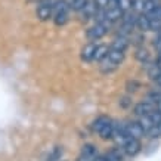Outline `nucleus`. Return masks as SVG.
<instances>
[{
	"label": "nucleus",
	"mask_w": 161,
	"mask_h": 161,
	"mask_svg": "<svg viewBox=\"0 0 161 161\" xmlns=\"http://www.w3.org/2000/svg\"><path fill=\"white\" fill-rule=\"evenodd\" d=\"M160 92H161V90H160Z\"/></svg>",
	"instance_id": "nucleus-39"
},
{
	"label": "nucleus",
	"mask_w": 161,
	"mask_h": 161,
	"mask_svg": "<svg viewBox=\"0 0 161 161\" xmlns=\"http://www.w3.org/2000/svg\"><path fill=\"white\" fill-rule=\"evenodd\" d=\"M126 87H127V92H136L137 89H141V84L137 83L136 80H132V81H127L126 84Z\"/></svg>",
	"instance_id": "nucleus-29"
},
{
	"label": "nucleus",
	"mask_w": 161,
	"mask_h": 161,
	"mask_svg": "<svg viewBox=\"0 0 161 161\" xmlns=\"http://www.w3.org/2000/svg\"><path fill=\"white\" fill-rule=\"evenodd\" d=\"M80 157L93 160V158L96 157V148H95V145H92V143H86V145L81 148V155Z\"/></svg>",
	"instance_id": "nucleus-13"
},
{
	"label": "nucleus",
	"mask_w": 161,
	"mask_h": 161,
	"mask_svg": "<svg viewBox=\"0 0 161 161\" xmlns=\"http://www.w3.org/2000/svg\"><path fill=\"white\" fill-rule=\"evenodd\" d=\"M149 118H151L152 124L155 126V124H158V123H161V111H158V109H154V111L149 114Z\"/></svg>",
	"instance_id": "nucleus-28"
},
{
	"label": "nucleus",
	"mask_w": 161,
	"mask_h": 161,
	"mask_svg": "<svg viewBox=\"0 0 161 161\" xmlns=\"http://www.w3.org/2000/svg\"><path fill=\"white\" fill-rule=\"evenodd\" d=\"M130 9L135 14H142L143 12V0H132V8Z\"/></svg>",
	"instance_id": "nucleus-24"
},
{
	"label": "nucleus",
	"mask_w": 161,
	"mask_h": 161,
	"mask_svg": "<svg viewBox=\"0 0 161 161\" xmlns=\"http://www.w3.org/2000/svg\"><path fill=\"white\" fill-rule=\"evenodd\" d=\"M111 47L112 49H118V50L126 52V49L129 47V39H127L126 36H120V37H117V39H114Z\"/></svg>",
	"instance_id": "nucleus-12"
},
{
	"label": "nucleus",
	"mask_w": 161,
	"mask_h": 161,
	"mask_svg": "<svg viewBox=\"0 0 161 161\" xmlns=\"http://www.w3.org/2000/svg\"><path fill=\"white\" fill-rule=\"evenodd\" d=\"M95 3H96V6H98L99 9H107L108 0H95Z\"/></svg>",
	"instance_id": "nucleus-33"
},
{
	"label": "nucleus",
	"mask_w": 161,
	"mask_h": 161,
	"mask_svg": "<svg viewBox=\"0 0 161 161\" xmlns=\"http://www.w3.org/2000/svg\"><path fill=\"white\" fill-rule=\"evenodd\" d=\"M135 58L139 61V62H147L148 59H149V53H148L147 49H143V47H139L136 49V53H135Z\"/></svg>",
	"instance_id": "nucleus-18"
},
{
	"label": "nucleus",
	"mask_w": 161,
	"mask_h": 161,
	"mask_svg": "<svg viewBox=\"0 0 161 161\" xmlns=\"http://www.w3.org/2000/svg\"><path fill=\"white\" fill-rule=\"evenodd\" d=\"M111 121V118L109 117H107V115H101L99 118H96L95 121H93V124H92V130L93 132H96V133H99V130L102 129L107 123H109Z\"/></svg>",
	"instance_id": "nucleus-15"
},
{
	"label": "nucleus",
	"mask_w": 161,
	"mask_h": 161,
	"mask_svg": "<svg viewBox=\"0 0 161 161\" xmlns=\"http://www.w3.org/2000/svg\"><path fill=\"white\" fill-rule=\"evenodd\" d=\"M109 27H111V22H107V21H103V22H96V24L90 27L87 30V39L90 42H96V40H101L103 36L107 34L108 31H109Z\"/></svg>",
	"instance_id": "nucleus-1"
},
{
	"label": "nucleus",
	"mask_w": 161,
	"mask_h": 161,
	"mask_svg": "<svg viewBox=\"0 0 161 161\" xmlns=\"http://www.w3.org/2000/svg\"><path fill=\"white\" fill-rule=\"evenodd\" d=\"M107 158L109 161H121L123 160V157H121V154H120V151H118V149H112L111 152H108Z\"/></svg>",
	"instance_id": "nucleus-27"
},
{
	"label": "nucleus",
	"mask_w": 161,
	"mask_h": 161,
	"mask_svg": "<svg viewBox=\"0 0 161 161\" xmlns=\"http://www.w3.org/2000/svg\"><path fill=\"white\" fill-rule=\"evenodd\" d=\"M86 3H87V0H71L69 2V9L75 10V12H80L86 6Z\"/></svg>",
	"instance_id": "nucleus-21"
},
{
	"label": "nucleus",
	"mask_w": 161,
	"mask_h": 161,
	"mask_svg": "<svg viewBox=\"0 0 161 161\" xmlns=\"http://www.w3.org/2000/svg\"><path fill=\"white\" fill-rule=\"evenodd\" d=\"M139 124H141L142 129L145 130V133H147L148 130L154 126V124H152V121H151V118H149V114H148V115H142L141 120H139Z\"/></svg>",
	"instance_id": "nucleus-22"
},
{
	"label": "nucleus",
	"mask_w": 161,
	"mask_h": 161,
	"mask_svg": "<svg viewBox=\"0 0 161 161\" xmlns=\"http://www.w3.org/2000/svg\"><path fill=\"white\" fill-rule=\"evenodd\" d=\"M157 37H161V27L157 30Z\"/></svg>",
	"instance_id": "nucleus-38"
},
{
	"label": "nucleus",
	"mask_w": 161,
	"mask_h": 161,
	"mask_svg": "<svg viewBox=\"0 0 161 161\" xmlns=\"http://www.w3.org/2000/svg\"><path fill=\"white\" fill-rule=\"evenodd\" d=\"M55 24L61 27V25H65L67 24V21H68V12H58V14H55Z\"/></svg>",
	"instance_id": "nucleus-17"
},
{
	"label": "nucleus",
	"mask_w": 161,
	"mask_h": 161,
	"mask_svg": "<svg viewBox=\"0 0 161 161\" xmlns=\"http://www.w3.org/2000/svg\"><path fill=\"white\" fill-rule=\"evenodd\" d=\"M154 81H157V83H158V84H161V73L158 74V75H157V78H155V80H154Z\"/></svg>",
	"instance_id": "nucleus-36"
},
{
	"label": "nucleus",
	"mask_w": 161,
	"mask_h": 161,
	"mask_svg": "<svg viewBox=\"0 0 161 161\" xmlns=\"http://www.w3.org/2000/svg\"><path fill=\"white\" fill-rule=\"evenodd\" d=\"M154 109H155V103H152V102H141V103H137L136 107H135V114L142 117V115H148V114H151Z\"/></svg>",
	"instance_id": "nucleus-9"
},
{
	"label": "nucleus",
	"mask_w": 161,
	"mask_h": 161,
	"mask_svg": "<svg viewBox=\"0 0 161 161\" xmlns=\"http://www.w3.org/2000/svg\"><path fill=\"white\" fill-rule=\"evenodd\" d=\"M148 16H149L151 19H161V5H158L152 12H149Z\"/></svg>",
	"instance_id": "nucleus-30"
},
{
	"label": "nucleus",
	"mask_w": 161,
	"mask_h": 161,
	"mask_svg": "<svg viewBox=\"0 0 161 161\" xmlns=\"http://www.w3.org/2000/svg\"><path fill=\"white\" fill-rule=\"evenodd\" d=\"M53 14V8H52V2L50 0H43L39 6H37V18L40 21H47L52 18Z\"/></svg>",
	"instance_id": "nucleus-2"
},
{
	"label": "nucleus",
	"mask_w": 161,
	"mask_h": 161,
	"mask_svg": "<svg viewBox=\"0 0 161 161\" xmlns=\"http://www.w3.org/2000/svg\"><path fill=\"white\" fill-rule=\"evenodd\" d=\"M160 5L158 0H143V14H149L152 10L155 9L157 6Z\"/></svg>",
	"instance_id": "nucleus-19"
},
{
	"label": "nucleus",
	"mask_w": 161,
	"mask_h": 161,
	"mask_svg": "<svg viewBox=\"0 0 161 161\" xmlns=\"http://www.w3.org/2000/svg\"><path fill=\"white\" fill-rule=\"evenodd\" d=\"M124 130L129 136L135 137V139H139L145 135V130L142 129V126L139 124V121H132V123H127L124 124Z\"/></svg>",
	"instance_id": "nucleus-4"
},
{
	"label": "nucleus",
	"mask_w": 161,
	"mask_h": 161,
	"mask_svg": "<svg viewBox=\"0 0 161 161\" xmlns=\"http://www.w3.org/2000/svg\"><path fill=\"white\" fill-rule=\"evenodd\" d=\"M112 132H114V123H112V120H111V121L107 123V124L99 130V136L102 137V139H111Z\"/></svg>",
	"instance_id": "nucleus-14"
},
{
	"label": "nucleus",
	"mask_w": 161,
	"mask_h": 161,
	"mask_svg": "<svg viewBox=\"0 0 161 161\" xmlns=\"http://www.w3.org/2000/svg\"><path fill=\"white\" fill-rule=\"evenodd\" d=\"M136 27L141 30L142 33H147V31H151V19L147 14L142 12L141 15H137L136 18Z\"/></svg>",
	"instance_id": "nucleus-6"
},
{
	"label": "nucleus",
	"mask_w": 161,
	"mask_h": 161,
	"mask_svg": "<svg viewBox=\"0 0 161 161\" xmlns=\"http://www.w3.org/2000/svg\"><path fill=\"white\" fill-rule=\"evenodd\" d=\"M155 108L158 109V111H161V99L158 101V102H155Z\"/></svg>",
	"instance_id": "nucleus-35"
},
{
	"label": "nucleus",
	"mask_w": 161,
	"mask_h": 161,
	"mask_svg": "<svg viewBox=\"0 0 161 161\" xmlns=\"http://www.w3.org/2000/svg\"><path fill=\"white\" fill-rule=\"evenodd\" d=\"M108 53V46L107 44H96V49L93 52V61H103L107 58Z\"/></svg>",
	"instance_id": "nucleus-10"
},
{
	"label": "nucleus",
	"mask_w": 161,
	"mask_h": 161,
	"mask_svg": "<svg viewBox=\"0 0 161 161\" xmlns=\"http://www.w3.org/2000/svg\"><path fill=\"white\" fill-rule=\"evenodd\" d=\"M120 105H121L123 108H129V107H132V99L129 98V96H123L121 101H120Z\"/></svg>",
	"instance_id": "nucleus-32"
},
{
	"label": "nucleus",
	"mask_w": 161,
	"mask_h": 161,
	"mask_svg": "<svg viewBox=\"0 0 161 161\" xmlns=\"http://www.w3.org/2000/svg\"><path fill=\"white\" fill-rule=\"evenodd\" d=\"M117 6L123 12H127L132 8V0H117Z\"/></svg>",
	"instance_id": "nucleus-26"
},
{
	"label": "nucleus",
	"mask_w": 161,
	"mask_h": 161,
	"mask_svg": "<svg viewBox=\"0 0 161 161\" xmlns=\"http://www.w3.org/2000/svg\"><path fill=\"white\" fill-rule=\"evenodd\" d=\"M61 155H62V148L56 147V148H53L52 154L47 157V161H58V160H61Z\"/></svg>",
	"instance_id": "nucleus-25"
},
{
	"label": "nucleus",
	"mask_w": 161,
	"mask_h": 161,
	"mask_svg": "<svg viewBox=\"0 0 161 161\" xmlns=\"http://www.w3.org/2000/svg\"><path fill=\"white\" fill-rule=\"evenodd\" d=\"M98 9H99V8L96 6L95 0H87L86 6H84L80 12L83 14V19L87 21V19H90V18H93V16H95V14H96V10H98Z\"/></svg>",
	"instance_id": "nucleus-7"
},
{
	"label": "nucleus",
	"mask_w": 161,
	"mask_h": 161,
	"mask_svg": "<svg viewBox=\"0 0 161 161\" xmlns=\"http://www.w3.org/2000/svg\"><path fill=\"white\" fill-rule=\"evenodd\" d=\"M142 149V143L139 139H135V137H132L130 141L127 142L126 145L123 147V151H124V154L129 157H135L137 155L139 152H141Z\"/></svg>",
	"instance_id": "nucleus-3"
},
{
	"label": "nucleus",
	"mask_w": 161,
	"mask_h": 161,
	"mask_svg": "<svg viewBox=\"0 0 161 161\" xmlns=\"http://www.w3.org/2000/svg\"><path fill=\"white\" fill-rule=\"evenodd\" d=\"M96 49V44L95 43H87L84 46L83 49H81V59L89 62V61H93V52Z\"/></svg>",
	"instance_id": "nucleus-11"
},
{
	"label": "nucleus",
	"mask_w": 161,
	"mask_h": 161,
	"mask_svg": "<svg viewBox=\"0 0 161 161\" xmlns=\"http://www.w3.org/2000/svg\"><path fill=\"white\" fill-rule=\"evenodd\" d=\"M155 64L161 68V53H160V56H158V59H157V62H155Z\"/></svg>",
	"instance_id": "nucleus-37"
},
{
	"label": "nucleus",
	"mask_w": 161,
	"mask_h": 161,
	"mask_svg": "<svg viewBox=\"0 0 161 161\" xmlns=\"http://www.w3.org/2000/svg\"><path fill=\"white\" fill-rule=\"evenodd\" d=\"M160 99H161V92H151L148 95V102L155 103V102H158Z\"/></svg>",
	"instance_id": "nucleus-31"
},
{
	"label": "nucleus",
	"mask_w": 161,
	"mask_h": 161,
	"mask_svg": "<svg viewBox=\"0 0 161 161\" xmlns=\"http://www.w3.org/2000/svg\"><path fill=\"white\" fill-rule=\"evenodd\" d=\"M52 8H53V12L58 14V12H68L69 10V3H67L65 0H58L52 3Z\"/></svg>",
	"instance_id": "nucleus-16"
},
{
	"label": "nucleus",
	"mask_w": 161,
	"mask_h": 161,
	"mask_svg": "<svg viewBox=\"0 0 161 161\" xmlns=\"http://www.w3.org/2000/svg\"><path fill=\"white\" fill-rule=\"evenodd\" d=\"M123 15H124V12H123L118 6H115V8H107L105 9V21L107 22H117V21H120L123 18Z\"/></svg>",
	"instance_id": "nucleus-5"
},
{
	"label": "nucleus",
	"mask_w": 161,
	"mask_h": 161,
	"mask_svg": "<svg viewBox=\"0 0 161 161\" xmlns=\"http://www.w3.org/2000/svg\"><path fill=\"white\" fill-rule=\"evenodd\" d=\"M160 73H161V68L157 65V64H152L151 67L148 68V75H149V78H151V80H155L157 75H158Z\"/></svg>",
	"instance_id": "nucleus-23"
},
{
	"label": "nucleus",
	"mask_w": 161,
	"mask_h": 161,
	"mask_svg": "<svg viewBox=\"0 0 161 161\" xmlns=\"http://www.w3.org/2000/svg\"><path fill=\"white\" fill-rule=\"evenodd\" d=\"M124 52L123 50H118V49H112L109 47L108 49V53H107V59H109L114 65H120V64L124 61Z\"/></svg>",
	"instance_id": "nucleus-8"
},
{
	"label": "nucleus",
	"mask_w": 161,
	"mask_h": 161,
	"mask_svg": "<svg viewBox=\"0 0 161 161\" xmlns=\"http://www.w3.org/2000/svg\"><path fill=\"white\" fill-rule=\"evenodd\" d=\"M93 161H109L107 157H95V160Z\"/></svg>",
	"instance_id": "nucleus-34"
},
{
	"label": "nucleus",
	"mask_w": 161,
	"mask_h": 161,
	"mask_svg": "<svg viewBox=\"0 0 161 161\" xmlns=\"http://www.w3.org/2000/svg\"><path fill=\"white\" fill-rule=\"evenodd\" d=\"M147 136L151 137V139L160 137L161 136V123H158V124H155V126H152L151 129L147 132Z\"/></svg>",
	"instance_id": "nucleus-20"
}]
</instances>
